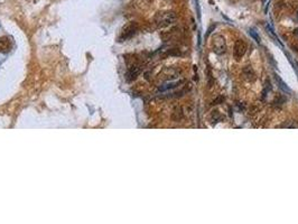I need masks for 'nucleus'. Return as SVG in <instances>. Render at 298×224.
<instances>
[{
  "instance_id": "7",
  "label": "nucleus",
  "mask_w": 298,
  "mask_h": 224,
  "mask_svg": "<svg viewBox=\"0 0 298 224\" xmlns=\"http://www.w3.org/2000/svg\"><path fill=\"white\" fill-rule=\"evenodd\" d=\"M275 77H276V81H277V83L279 84V88H280V89L283 90V91H285L286 93H289V92H290V89H289L288 86H287V84L285 83L284 81L280 79V77L277 74L275 75Z\"/></svg>"
},
{
  "instance_id": "8",
  "label": "nucleus",
  "mask_w": 298,
  "mask_h": 224,
  "mask_svg": "<svg viewBox=\"0 0 298 224\" xmlns=\"http://www.w3.org/2000/svg\"><path fill=\"white\" fill-rule=\"evenodd\" d=\"M183 82L182 81H178V82H174V83H169V84H165L163 86H160V91H166V90H169V89H173V88H176L178 86V84H182Z\"/></svg>"
},
{
  "instance_id": "4",
  "label": "nucleus",
  "mask_w": 298,
  "mask_h": 224,
  "mask_svg": "<svg viewBox=\"0 0 298 224\" xmlns=\"http://www.w3.org/2000/svg\"><path fill=\"white\" fill-rule=\"evenodd\" d=\"M136 30H137V25L136 24H130V25H128L126 28H125V30H123V33H122V35L120 36V38H119V41L120 42H123V41H126V39H128V38H130L134 34L136 33Z\"/></svg>"
},
{
  "instance_id": "5",
  "label": "nucleus",
  "mask_w": 298,
  "mask_h": 224,
  "mask_svg": "<svg viewBox=\"0 0 298 224\" xmlns=\"http://www.w3.org/2000/svg\"><path fill=\"white\" fill-rule=\"evenodd\" d=\"M243 75H244V79L249 81V82H252V81H254L256 80V73L253 72L250 66H247V67H244V70H243Z\"/></svg>"
},
{
  "instance_id": "10",
  "label": "nucleus",
  "mask_w": 298,
  "mask_h": 224,
  "mask_svg": "<svg viewBox=\"0 0 298 224\" xmlns=\"http://www.w3.org/2000/svg\"><path fill=\"white\" fill-rule=\"evenodd\" d=\"M294 35H295L296 37H298V28H296V29L294 30Z\"/></svg>"
},
{
  "instance_id": "11",
  "label": "nucleus",
  "mask_w": 298,
  "mask_h": 224,
  "mask_svg": "<svg viewBox=\"0 0 298 224\" xmlns=\"http://www.w3.org/2000/svg\"><path fill=\"white\" fill-rule=\"evenodd\" d=\"M297 16H298V13H297Z\"/></svg>"
},
{
  "instance_id": "2",
  "label": "nucleus",
  "mask_w": 298,
  "mask_h": 224,
  "mask_svg": "<svg viewBox=\"0 0 298 224\" xmlns=\"http://www.w3.org/2000/svg\"><path fill=\"white\" fill-rule=\"evenodd\" d=\"M211 48L218 55H222L226 51V42L225 38L221 35H214L211 41Z\"/></svg>"
},
{
  "instance_id": "1",
  "label": "nucleus",
  "mask_w": 298,
  "mask_h": 224,
  "mask_svg": "<svg viewBox=\"0 0 298 224\" xmlns=\"http://www.w3.org/2000/svg\"><path fill=\"white\" fill-rule=\"evenodd\" d=\"M177 16L174 11H162L155 16V24L158 27H167L173 23H175Z\"/></svg>"
},
{
  "instance_id": "9",
  "label": "nucleus",
  "mask_w": 298,
  "mask_h": 224,
  "mask_svg": "<svg viewBox=\"0 0 298 224\" xmlns=\"http://www.w3.org/2000/svg\"><path fill=\"white\" fill-rule=\"evenodd\" d=\"M250 35L254 38V41H256L257 43H260V37H259V35L257 34V32L254 29H250Z\"/></svg>"
},
{
  "instance_id": "3",
  "label": "nucleus",
  "mask_w": 298,
  "mask_h": 224,
  "mask_svg": "<svg viewBox=\"0 0 298 224\" xmlns=\"http://www.w3.org/2000/svg\"><path fill=\"white\" fill-rule=\"evenodd\" d=\"M248 49V44L243 39H238L234 43L233 46V57L237 62H240L242 60V57L246 55Z\"/></svg>"
},
{
  "instance_id": "6",
  "label": "nucleus",
  "mask_w": 298,
  "mask_h": 224,
  "mask_svg": "<svg viewBox=\"0 0 298 224\" xmlns=\"http://www.w3.org/2000/svg\"><path fill=\"white\" fill-rule=\"evenodd\" d=\"M140 73V69L139 67H137V66H134V67H131L129 72L127 73V80L128 81H132V80H135Z\"/></svg>"
}]
</instances>
